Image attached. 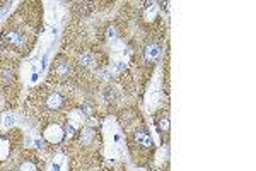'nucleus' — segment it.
<instances>
[{
  "mask_svg": "<svg viewBox=\"0 0 256 171\" xmlns=\"http://www.w3.org/2000/svg\"><path fill=\"white\" fill-rule=\"evenodd\" d=\"M53 74H55L60 81H67V79L72 77L74 67L67 58H58V60L55 62V65H53Z\"/></svg>",
  "mask_w": 256,
  "mask_h": 171,
  "instance_id": "obj_6",
  "label": "nucleus"
},
{
  "mask_svg": "<svg viewBox=\"0 0 256 171\" xmlns=\"http://www.w3.org/2000/svg\"><path fill=\"white\" fill-rule=\"evenodd\" d=\"M19 171H38V168H36V164L32 161H24L22 164H20Z\"/></svg>",
  "mask_w": 256,
  "mask_h": 171,
  "instance_id": "obj_12",
  "label": "nucleus"
},
{
  "mask_svg": "<svg viewBox=\"0 0 256 171\" xmlns=\"http://www.w3.org/2000/svg\"><path fill=\"white\" fill-rule=\"evenodd\" d=\"M43 139L52 145H60L65 140V130L62 123H50L43 130Z\"/></svg>",
  "mask_w": 256,
  "mask_h": 171,
  "instance_id": "obj_1",
  "label": "nucleus"
},
{
  "mask_svg": "<svg viewBox=\"0 0 256 171\" xmlns=\"http://www.w3.org/2000/svg\"><path fill=\"white\" fill-rule=\"evenodd\" d=\"M142 19L146 23H156L159 19V4L158 2H146L142 9Z\"/></svg>",
  "mask_w": 256,
  "mask_h": 171,
  "instance_id": "obj_7",
  "label": "nucleus"
},
{
  "mask_svg": "<svg viewBox=\"0 0 256 171\" xmlns=\"http://www.w3.org/2000/svg\"><path fill=\"white\" fill-rule=\"evenodd\" d=\"M160 53H162V47H160V43H158V41H154V40L147 41L146 47L142 50L144 60H146L147 64H156L160 58Z\"/></svg>",
  "mask_w": 256,
  "mask_h": 171,
  "instance_id": "obj_5",
  "label": "nucleus"
},
{
  "mask_svg": "<svg viewBox=\"0 0 256 171\" xmlns=\"http://www.w3.org/2000/svg\"><path fill=\"white\" fill-rule=\"evenodd\" d=\"M67 101H65L64 94L58 93V91H48L43 98V106L50 111H60L64 110Z\"/></svg>",
  "mask_w": 256,
  "mask_h": 171,
  "instance_id": "obj_2",
  "label": "nucleus"
},
{
  "mask_svg": "<svg viewBox=\"0 0 256 171\" xmlns=\"http://www.w3.org/2000/svg\"><path fill=\"white\" fill-rule=\"evenodd\" d=\"M156 128L160 135H168L169 130H171V120H169V113L168 111H160V113L156 116Z\"/></svg>",
  "mask_w": 256,
  "mask_h": 171,
  "instance_id": "obj_8",
  "label": "nucleus"
},
{
  "mask_svg": "<svg viewBox=\"0 0 256 171\" xmlns=\"http://www.w3.org/2000/svg\"><path fill=\"white\" fill-rule=\"evenodd\" d=\"M12 152V144L6 135H0V162L9 159Z\"/></svg>",
  "mask_w": 256,
  "mask_h": 171,
  "instance_id": "obj_9",
  "label": "nucleus"
},
{
  "mask_svg": "<svg viewBox=\"0 0 256 171\" xmlns=\"http://www.w3.org/2000/svg\"><path fill=\"white\" fill-rule=\"evenodd\" d=\"M64 130H65V140H74L80 135V130L74 125V122H67L64 125Z\"/></svg>",
  "mask_w": 256,
  "mask_h": 171,
  "instance_id": "obj_10",
  "label": "nucleus"
},
{
  "mask_svg": "<svg viewBox=\"0 0 256 171\" xmlns=\"http://www.w3.org/2000/svg\"><path fill=\"white\" fill-rule=\"evenodd\" d=\"M79 64L82 67H96V57H94V53L86 52V53H82V55H80Z\"/></svg>",
  "mask_w": 256,
  "mask_h": 171,
  "instance_id": "obj_11",
  "label": "nucleus"
},
{
  "mask_svg": "<svg viewBox=\"0 0 256 171\" xmlns=\"http://www.w3.org/2000/svg\"><path fill=\"white\" fill-rule=\"evenodd\" d=\"M2 43L7 45L9 48H19L24 45V33L19 29H6L2 35Z\"/></svg>",
  "mask_w": 256,
  "mask_h": 171,
  "instance_id": "obj_4",
  "label": "nucleus"
},
{
  "mask_svg": "<svg viewBox=\"0 0 256 171\" xmlns=\"http://www.w3.org/2000/svg\"><path fill=\"white\" fill-rule=\"evenodd\" d=\"M132 140H134V144L140 149H152L154 147V139H152L150 132H148L146 127L135 128L134 133H132Z\"/></svg>",
  "mask_w": 256,
  "mask_h": 171,
  "instance_id": "obj_3",
  "label": "nucleus"
}]
</instances>
